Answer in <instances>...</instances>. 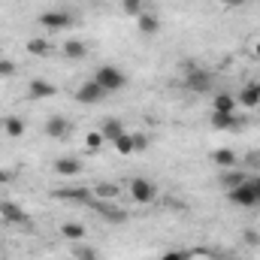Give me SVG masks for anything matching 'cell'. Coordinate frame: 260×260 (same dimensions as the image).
<instances>
[{"mask_svg": "<svg viewBox=\"0 0 260 260\" xmlns=\"http://www.w3.org/2000/svg\"><path fill=\"white\" fill-rule=\"evenodd\" d=\"M94 82H97L106 94H112V91H121V88L127 85V73L118 70V67H112V64H103V67H97Z\"/></svg>", "mask_w": 260, "mask_h": 260, "instance_id": "6da1fadb", "label": "cell"}, {"mask_svg": "<svg viewBox=\"0 0 260 260\" xmlns=\"http://www.w3.org/2000/svg\"><path fill=\"white\" fill-rule=\"evenodd\" d=\"M40 27H46V30H52V34H58V30H67V27H73V12L70 9H46L40 18Z\"/></svg>", "mask_w": 260, "mask_h": 260, "instance_id": "7a4b0ae2", "label": "cell"}, {"mask_svg": "<svg viewBox=\"0 0 260 260\" xmlns=\"http://www.w3.org/2000/svg\"><path fill=\"white\" fill-rule=\"evenodd\" d=\"M227 200H230L233 206H239V209H251V206H260L257 188H254L251 182H245V185H239V188L227 191Z\"/></svg>", "mask_w": 260, "mask_h": 260, "instance_id": "3957f363", "label": "cell"}, {"mask_svg": "<svg viewBox=\"0 0 260 260\" xmlns=\"http://www.w3.org/2000/svg\"><path fill=\"white\" fill-rule=\"evenodd\" d=\"M91 209H94L100 218H106L109 224H124V221H127V212H124V209H118L112 200H109V203H106V200H94V203H91Z\"/></svg>", "mask_w": 260, "mask_h": 260, "instance_id": "277c9868", "label": "cell"}, {"mask_svg": "<svg viewBox=\"0 0 260 260\" xmlns=\"http://www.w3.org/2000/svg\"><path fill=\"white\" fill-rule=\"evenodd\" d=\"M185 85H188V91H194V94H206V91H212V73L203 70V67H197L191 73H185Z\"/></svg>", "mask_w": 260, "mask_h": 260, "instance_id": "5b68a950", "label": "cell"}, {"mask_svg": "<svg viewBox=\"0 0 260 260\" xmlns=\"http://www.w3.org/2000/svg\"><path fill=\"white\" fill-rule=\"evenodd\" d=\"M130 197H133V203H151L157 197V188L148 179L136 176V179H130Z\"/></svg>", "mask_w": 260, "mask_h": 260, "instance_id": "8992f818", "label": "cell"}, {"mask_svg": "<svg viewBox=\"0 0 260 260\" xmlns=\"http://www.w3.org/2000/svg\"><path fill=\"white\" fill-rule=\"evenodd\" d=\"M103 97H106V91H103V88H100V85H97L94 79H91V82H82V88L76 91V100H79L82 106H91V103H100Z\"/></svg>", "mask_w": 260, "mask_h": 260, "instance_id": "52a82bcc", "label": "cell"}, {"mask_svg": "<svg viewBox=\"0 0 260 260\" xmlns=\"http://www.w3.org/2000/svg\"><path fill=\"white\" fill-rule=\"evenodd\" d=\"M55 94H58V85L49 82V79H34V82L27 85V97H30V100H49V97H55Z\"/></svg>", "mask_w": 260, "mask_h": 260, "instance_id": "ba28073f", "label": "cell"}, {"mask_svg": "<svg viewBox=\"0 0 260 260\" xmlns=\"http://www.w3.org/2000/svg\"><path fill=\"white\" fill-rule=\"evenodd\" d=\"M43 133L49 139H64L67 133H70V121H67L64 115H49L46 124H43Z\"/></svg>", "mask_w": 260, "mask_h": 260, "instance_id": "9c48e42d", "label": "cell"}, {"mask_svg": "<svg viewBox=\"0 0 260 260\" xmlns=\"http://www.w3.org/2000/svg\"><path fill=\"white\" fill-rule=\"evenodd\" d=\"M245 182H248V173H242L239 167L221 170V176H218V185H221L224 191H233V188H239V185H245Z\"/></svg>", "mask_w": 260, "mask_h": 260, "instance_id": "30bf717a", "label": "cell"}, {"mask_svg": "<svg viewBox=\"0 0 260 260\" xmlns=\"http://www.w3.org/2000/svg\"><path fill=\"white\" fill-rule=\"evenodd\" d=\"M82 170H85V164H82L79 157H58V160H55V173L64 176V179L82 176Z\"/></svg>", "mask_w": 260, "mask_h": 260, "instance_id": "8fae6325", "label": "cell"}, {"mask_svg": "<svg viewBox=\"0 0 260 260\" xmlns=\"http://www.w3.org/2000/svg\"><path fill=\"white\" fill-rule=\"evenodd\" d=\"M0 218L9 221V224H24V221H27L24 209H21L18 203H12V200H3V203H0Z\"/></svg>", "mask_w": 260, "mask_h": 260, "instance_id": "7c38bea8", "label": "cell"}, {"mask_svg": "<svg viewBox=\"0 0 260 260\" xmlns=\"http://www.w3.org/2000/svg\"><path fill=\"white\" fill-rule=\"evenodd\" d=\"M212 127L215 130H239L242 127V118L236 115V112H230V115H224V112H212Z\"/></svg>", "mask_w": 260, "mask_h": 260, "instance_id": "4fadbf2b", "label": "cell"}, {"mask_svg": "<svg viewBox=\"0 0 260 260\" xmlns=\"http://www.w3.org/2000/svg\"><path fill=\"white\" fill-rule=\"evenodd\" d=\"M136 27H139L142 37H157V34H160V18L151 15V12H142V15L136 18Z\"/></svg>", "mask_w": 260, "mask_h": 260, "instance_id": "5bb4252c", "label": "cell"}, {"mask_svg": "<svg viewBox=\"0 0 260 260\" xmlns=\"http://www.w3.org/2000/svg\"><path fill=\"white\" fill-rule=\"evenodd\" d=\"M236 103H239V106H248V109L260 106V85H257V82L245 85V88H242V91L236 94Z\"/></svg>", "mask_w": 260, "mask_h": 260, "instance_id": "9a60e30c", "label": "cell"}, {"mask_svg": "<svg viewBox=\"0 0 260 260\" xmlns=\"http://www.w3.org/2000/svg\"><path fill=\"white\" fill-rule=\"evenodd\" d=\"M97 130L103 133V139H106V142H115L121 133H127V127H124V121H121V118H106Z\"/></svg>", "mask_w": 260, "mask_h": 260, "instance_id": "2e32d148", "label": "cell"}, {"mask_svg": "<svg viewBox=\"0 0 260 260\" xmlns=\"http://www.w3.org/2000/svg\"><path fill=\"white\" fill-rule=\"evenodd\" d=\"M212 160H215L221 170H233V167H239V154H236L233 148H215V151H212Z\"/></svg>", "mask_w": 260, "mask_h": 260, "instance_id": "e0dca14e", "label": "cell"}, {"mask_svg": "<svg viewBox=\"0 0 260 260\" xmlns=\"http://www.w3.org/2000/svg\"><path fill=\"white\" fill-rule=\"evenodd\" d=\"M61 236L70 239V242H82L88 236V227L79 224V221H67V224H61Z\"/></svg>", "mask_w": 260, "mask_h": 260, "instance_id": "ac0fdd59", "label": "cell"}, {"mask_svg": "<svg viewBox=\"0 0 260 260\" xmlns=\"http://www.w3.org/2000/svg\"><path fill=\"white\" fill-rule=\"evenodd\" d=\"M3 133L9 136V139H18V136H24V130H27V124H24V118H18V115H9V118H3Z\"/></svg>", "mask_w": 260, "mask_h": 260, "instance_id": "d6986e66", "label": "cell"}, {"mask_svg": "<svg viewBox=\"0 0 260 260\" xmlns=\"http://www.w3.org/2000/svg\"><path fill=\"white\" fill-rule=\"evenodd\" d=\"M236 97L233 94H215V100H212V112H224V115H230V112H236Z\"/></svg>", "mask_w": 260, "mask_h": 260, "instance_id": "ffe728a7", "label": "cell"}, {"mask_svg": "<svg viewBox=\"0 0 260 260\" xmlns=\"http://www.w3.org/2000/svg\"><path fill=\"white\" fill-rule=\"evenodd\" d=\"M70 254H73V260H100L97 248H94V245H88L85 239H82V242H73Z\"/></svg>", "mask_w": 260, "mask_h": 260, "instance_id": "44dd1931", "label": "cell"}, {"mask_svg": "<svg viewBox=\"0 0 260 260\" xmlns=\"http://www.w3.org/2000/svg\"><path fill=\"white\" fill-rule=\"evenodd\" d=\"M64 58H70V61H82V58H88V46H85L82 40H67L64 43Z\"/></svg>", "mask_w": 260, "mask_h": 260, "instance_id": "7402d4cb", "label": "cell"}, {"mask_svg": "<svg viewBox=\"0 0 260 260\" xmlns=\"http://www.w3.org/2000/svg\"><path fill=\"white\" fill-rule=\"evenodd\" d=\"M118 194H121V188H118L115 182H100V185H94V197H97V200H115Z\"/></svg>", "mask_w": 260, "mask_h": 260, "instance_id": "603a6c76", "label": "cell"}, {"mask_svg": "<svg viewBox=\"0 0 260 260\" xmlns=\"http://www.w3.org/2000/svg\"><path fill=\"white\" fill-rule=\"evenodd\" d=\"M27 52H30L34 58H46V55H49V43H46L43 37H34V40H27Z\"/></svg>", "mask_w": 260, "mask_h": 260, "instance_id": "cb8c5ba5", "label": "cell"}, {"mask_svg": "<svg viewBox=\"0 0 260 260\" xmlns=\"http://www.w3.org/2000/svg\"><path fill=\"white\" fill-rule=\"evenodd\" d=\"M112 145H115V151H118V154H136V151H133V133H130V130H127V133H121Z\"/></svg>", "mask_w": 260, "mask_h": 260, "instance_id": "d4e9b609", "label": "cell"}, {"mask_svg": "<svg viewBox=\"0 0 260 260\" xmlns=\"http://www.w3.org/2000/svg\"><path fill=\"white\" fill-rule=\"evenodd\" d=\"M103 142H106V139H103V133H100V130H91V133L85 136V145H88V151H97Z\"/></svg>", "mask_w": 260, "mask_h": 260, "instance_id": "484cf974", "label": "cell"}, {"mask_svg": "<svg viewBox=\"0 0 260 260\" xmlns=\"http://www.w3.org/2000/svg\"><path fill=\"white\" fill-rule=\"evenodd\" d=\"M121 9L127 15H133V18H139L142 15V0H121Z\"/></svg>", "mask_w": 260, "mask_h": 260, "instance_id": "4316f807", "label": "cell"}, {"mask_svg": "<svg viewBox=\"0 0 260 260\" xmlns=\"http://www.w3.org/2000/svg\"><path fill=\"white\" fill-rule=\"evenodd\" d=\"M15 73H18L15 61H9V58H0V79H12Z\"/></svg>", "mask_w": 260, "mask_h": 260, "instance_id": "83f0119b", "label": "cell"}, {"mask_svg": "<svg viewBox=\"0 0 260 260\" xmlns=\"http://www.w3.org/2000/svg\"><path fill=\"white\" fill-rule=\"evenodd\" d=\"M130 133H133V151H145L151 139H148L145 133H136V130H130Z\"/></svg>", "mask_w": 260, "mask_h": 260, "instance_id": "f1b7e54d", "label": "cell"}, {"mask_svg": "<svg viewBox=\"0 0 260 260\" xmlns=\"http://www.w3.org/2000/svg\"><path fill=\"white\" fill-rule=\"evenodd\" d=\"M242 242H245L248 248H260V233L257 230H245V233H242Z\"/></svg>", "mask_w": 260, "mask_h": 260, "instance_id": "f546056e", "label": "cell"}, {"mask_svg": "<svg viewBox=\"0 0 260 260\" xmlns=\"http://www.w3.org/2000/svg\"><path fill=\"white\" fill-rule=\"evenodd\" d=\"M160 260H191V251H167Z\"/></svg>", "mask_w": 260, "mask_h": 260, "instance_id": "4dcf8cb0", "label": "cell"}, {"mask_svg": "<svg viewBox=\"0 0 260 260\" xmlns=\"http://www.w3.org/2000/svg\"><path fill=\"white\" fill-rule=\"evenodd\" d=\"M245 164L254 170V167H260V151H248V157H245Z\"/></svg>", "mask_w": 260, "mask_h": 260, "instance_id": "1f68e13d", "label": "cell"}, {"mask_svg": "<svg viewBox=\"0 0 260 260\" xmlns=\"http://www.w3.org/2000/svg\"><path fill=\"white\" fill-rule=\"evenodd\" d=\"M12 179H15V173H12V170H0V185H9Z\"/></svg>", "mask_w": 260, "mask_h": 260, "instance_id": "d6a6232c", "label": "cell"}, {"mask_svg": "<svg viewBox=\"0 0 260 260\" xmlns=\"http://www.w3.org/2000/svg\"><path fill=\"white\" fill-rule=\"evenodd\" d=\"M221 3H224V6H242L245 0H221Z\"/></svg>", "mask_w": 260, "mask_h": 260, "instance_id": "836d02e7", "label": "cell"}, {"mask_svg": "<svg viewBox=\"0 0 260 260\" xmlns=\"http://www.w3.org/2000/svg\"><path fill=\"white\" fill-rule=\"evenodd\" d=\"M254 55H257V58H260V40H257V46H254Z\"/></svg>", "mask_w": 260, "mask_h": 260, "instance_id": "e575fe53", "label": "cell"}]
</instances>
